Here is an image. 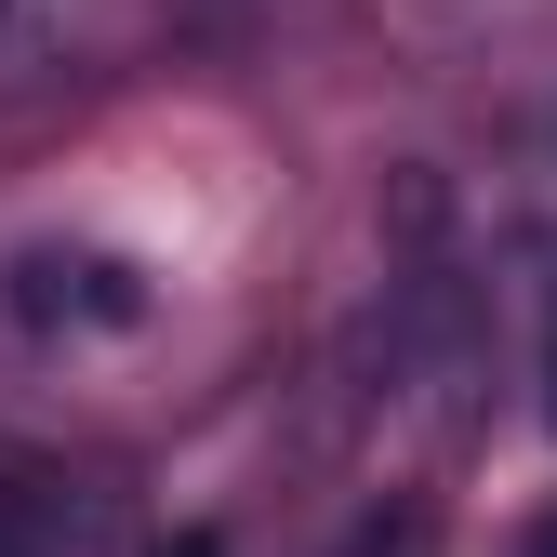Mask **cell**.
<instances>
[{
	"label": "cell",
	"instance_id": "6da1fadb",
	"mask_svg": "<svg viewBox=\"0 0 557 557\" xmlns=\"http://www.w3.org/2000/svg\"><path fill=\"white\" fill-rule=\"evenodd\" d=\"M133 306H147V293H133V278L120 265H94V252H27L14 265V319H133Z\"/></svg>",
	"mask_w": 557,
	"mask_h": 557
},
{
	"label": "cell",
	"instance_id": "7a4b0ae2",
	"mask_svg": "<svg viewBox=\"0 0 557 557\" xmlns=\"http://www.w3.org/2000/svg\"><path fill=\"white\" fill-rule=\"evenodd\" d=\"M345 557H438V505L411 492L398 518H359V544H345Z\"/></svg>",
	"mask_w": 557,
	"mask_h": 557
},
{
	"label": "cell",
	"instance_id": "3957f363",
	"mask_svg": "<svg viewBox=\"0 0 557 557\" xmlns=\"http://www.w3.org/2000/svg\"><path fill=\"white\" fill-rule=\"evenodd\" d=\"M147 557H226V531H173V544H147Z\"/></svg>",
	"mask_w": 557,
	"mask_h": 557
},
{
	"label": "cell",
	"instance_id": "277c9868",
	"mask_svg": "<svg viewBox=\"0 0 557 557\" xmlns=\"http://www.w3.org/2000/svg\"><path fill=\"white\" fill-rule=\"evenodd\" d=\"M518 557H557V505H544V518H531V544H518Z\"/></svg>",
	"mask_w": 557,
	"mask_h": 557
},
{
	"label": "cell",
	"instance_id": "5b68a950",
	"mask_svg": "<svg viewBox=\"0 0 557 557\" xmlns=\"http://www.w3.org/2000/svg\"><path fill=\"white\" fill-rule=\"evenodd\" d=\"M0 557H27V518H14V505H0Z\"/></svg>",
	"mask_w": 557,
	"mask_h": 557
},
{
	"label": "cell",
	"instance_id": "8992f818",
	"mask_svg": "<svg viewBox=\"0 0 557 557\" xmlns=\"http://www.w3.org/2000/svg\"><path fill=\"white\" fill-rule=\"evenodd\" d=\"M544 411H557V332H544Z\"/></svg>",
	"mask_w": 557,
	"mask_h": 557
}]
</instances>
